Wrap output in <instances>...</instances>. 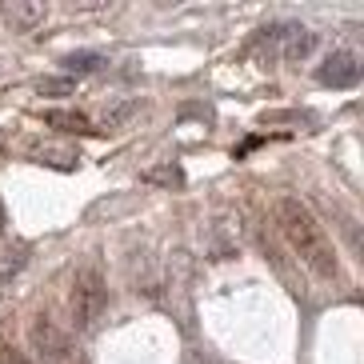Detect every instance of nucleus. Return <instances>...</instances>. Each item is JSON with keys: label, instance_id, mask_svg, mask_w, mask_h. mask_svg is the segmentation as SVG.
<instances>
[{"label": "nucleus", "instance_id": "obj_3", "mask_svg": "<svg viewBox=\"0 0 364 364\" xmlns=\"http://www.w3.org/2000/svg\"><path fill=\"white\" fill-rule=\"evenodd\" d=\"M28 344H33V353L48 364L73 360V341H68V332L56 321H48V316H36V321L28 324Z\"/></svg>", "mask_w": 364, "mask_h": 364}, {"label": "nucleus", "instance_id": "obj_8", "mask_svg": "<svg viewBox=\"0 0 364 364\" xmlns=\"http://www.w3.org/2000/svg\"><path fill=\"white\" fill-rule=\"evenodd\" d=\"M44 124H53V129H60V132H80V129H88V120L80 117V112H60V108L44 112Z\"/></svg>", "mask_w": 364, "mask_h": 364}, {"label": "nucleus", "instance_id": "obj_9", "mask_svg": "<svg viewBox=\"0 0 364 364\" xmlns=\"http://www.w3.org/2000/svg\"><path fill=\"white\" fill-rule=\"evenodd\" d=\"M41 97H68L73 92V76H44L41 85H36Z\"/></svg>", "mask_w": 364, "mask_h": 364}, {"label": "nucleus", "instance_id": "obj_4", "mask_svg": "<svg viewBox=\"0 0 364 364\" xmlns=\"http://www.w3.org/2000/svg\"><path fill=\"white\" fill-rule=\"evenodd\" d=\"M316 80L324 88H353L360 80V60L353 53H328L316 68Z\"/></svg>", "mask_w": 364, "mask_h": 364}, {"label": "nucleus", "instance_id": "obj_2", "mask_svg": "<svg viewBox=\"0 0 364 364\" xmlns=\"http://www.w3.org/2000/svg\"><path fill=\"white\" fill-rule=\"evenodd\" d=\"M68 309H73V324L76 332H88L100 321V312L108 309V284L100 277V268H80L73 280V296H68Z\"/></svg>", "mask_w": 364, "mask_h": 364}, {"label": "nucleus", "instance_id": "obj_10", "mask_svg": "<svg viewBox=\"0 0 364 364\" xmlns=\"http://www.w3.org/2000/svg\"><path fill=\"white\" fill-rule=\"evenodd\" d=\"M149 181H156V184H181V181H184V172L176 168V164H168V168H152V172H149Z\"/></svg>", "mask_w": 364, "mask_h": 364}, {"label": "nucleus", "instance_id": "obj_12", "mask_svg": "<svg viewBox=\"0 0 364 364\" xmlns=\"http://www.w3.org/2000/svg\"><path fill=\"white\" fill-rule=\"evenodd\" d=\"M0 364H33V360H24V356L12 353V348H0Z\"/></svg>", "mask_w": 364, "mask_h": 364}, {"label": "nucleus", "instance_id": "obj_6", "mask_svg": "<svg viewBox=\"0 0 364 364\" xmlns=\"http://www.w3.org/2000/svg\"><path fill=\"white\" fill-rule=\"evenodd\" d=\"M280 41H284V60H304V56L316 48V33H309V28H300V24H284L280 28Z\"/></svg>", "mask_w": 364, "mask_h": 364}, {"label": "nucleus", "instance_id": "obj_7", "mask_svg": "<svg viewBox=\"0 0 364 364\" xmlns=\"http://www.w3.org/2000/svg\"><path fill=\"white\" fill-rule=\"evenodd\" d=\"M60 65H65V73H73V76H88V73H100V68L108 65V56L92 53V48H80V53H68Z\"/></svg>", "mask_w": 364, "mask_h": 364}, {"label": "nucleus", "instance_id": "obj_5", "mask_svg": "<svg viewBox=\"0 0 364 364\" xmlns=\"http://www.w3.org/2000/svg\"><path fill=\"white\" fill-rule=\"evenodd\" d=\"M44 16H48V9L41 0H12L4 9V21L12 24V33H36L44 24Z\"/></svg>", "mask_w": 364, "mask_h": 364}, {"label": "nucleus", "instance_id": "obj_1", "mask_svg": "<svg viewBox=\"0 0 364 364\" xmlns=\"http://www.w3.org/2000/svg\"><path fill=\"white\" fill-rule=\"evenodd\" d=\"M277 225L289 240V248L300 257V264L309 268L312 277L321 280H336L341 272V260H336V248H332V236L324 232V225L312 216V208L296 196H280L277 200Z\"/></svg>", "mask_w": 364, "mask_h": 364}, {"label": "nucleus", "instance_id": "obj_11", "mask_svg": "<svg viewBox=\"0 0 364 364\" xmlns=\"http://www.w3.org/2000/svg\"><path fill=\"white\" fill-rule=\"evenodd\" d=\"M132 108H136V100H129V105H120V108H112V112H105V129H117V124L129 117Z\"/></svg>", "mask_w": 364, "mask_h": 364}]
</instances>
